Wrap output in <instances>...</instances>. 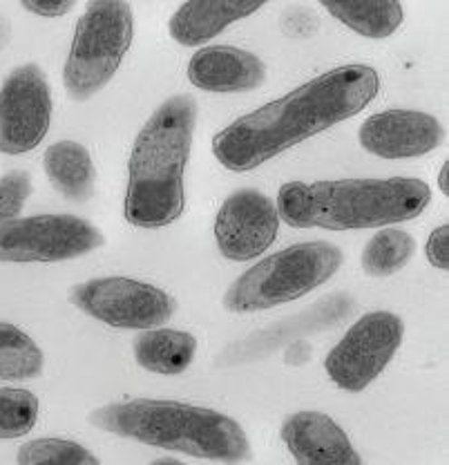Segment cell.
I'll use <instances>...</instances> for the list:
<instances>
[{"instance_id": "cell-15", "label": "cell", "mask_w": 449, "mask_h": 465, "mask_svg": "<svg viewBox=\"0 0 449 465\" xmlns=\"http://www.w3.org/2000/svg\"><path fill=\"white\" fill-rule=\"evenodd\" d=\"M262 0H195L172 14L168 29L181 45H204L235 21L262 9Z\"/></svg>"}, {"instance_id": "cell-21", "label": "cell", "mask_w": 449, "mask_h": 465, "mask_svg": "<svg viewBox=\"0 0 449 465\" xmlns=\"http://www.w3.org/2000/svg\"><path fill=\"white\" fill-rule=\"evenodd\" d=\"M18 465H101L99 459L81 443L65 439H36L23 445Z\"/></svg>"}, {"instance_id": "cell-7", "label": "cell", "mask_w": 449, "mask_h": 465, "mask_svg": "<svg viewBox=\"0 0 449 465\" xmlns=\"http://www.w3.org/2000/svg\"><path fill=\"white\" fill-rule=\"evenodd\" d=\"M405 324L395 313L374 312L362 316L327 356V374L340 390L358 394L383 374L403 345Z\"/></svg>"}, {"instance_id": "cell-19", "label": "cell", "mask_w": 449, "mask_h": 465, "mask_svg": "<svg viewBox=\"0 0 449 465\" xmlns=\"http://www.w3.org/2000/svg\"><path fill=\"white\" fill-rule=\"evenodd\" d=\"M416 253V240L407 231L383 229L366 242L362 251V269L374 278H387L409 264Z\"/></svg>"}, {"instance_id": "cell-17", "label": "cell", "mask_w": 449, "mask_h": 465, "mask_svg": "<svg viewBox=\"0 0 449 465\" xmlns=\"http://www.w3.org/2000/svg\"><path fill=\"white\" fill-rule=\"evenodd\" d=\"M195 353V336L177 329H148L134 341V358L152 374H181L192 365Z\"/></svg>"}, {"instance_id": "cell-27", "label": "cell", "mask_w": 449, "mask_h": 465, "mask_svg": "<svg viewBox=\"0 0 449 465\" xmlns=\"http://www.w3.org/2000/svg\"><path fill=\"white\" fill-rule=\"evenodd\" d=\"M152 465H183V463L175 461V459H159V461H154Z\"/></svg>"}, {"instance_id": "cell-6", "label": "cell", "mask_w": 449, "mask_h": 465, "mask_svg": "<svg viewBox=\"0 0 449 465\" xmlns=\"http://www.w3.org/2000/svg\"><path fill=\"white\" fill-rule=\"evenodd\" d=\"M132 38L134 16L128 3H90L76 23L74 41L63 72L67 94L74 101H85L103 90L117 74Z\"/></svg>"}, {"instance_id": "cell-23", "label": "cell", "mask_w": 449, "mask_h": 465, "mask_svg": "<svg viewBox=\"0 0 449 465\" xmlns=\"http://www.w3.org/2000/svg\"><path fill=\"white\" fill-rule=\"evenodd\" d=\"M32 195V177L23 171H12L0 177V224L16 220Z\"/></svg>"}, {"instance_id": "cell-24", "label": "cell", "mask_w": 449, "mask_h": 465, "mask_svg": "<svg viewBox=\"0 0 449 465\" xmlns=\"http://www.w3.org/2000/svg\"><path fill=\"white\" fill-rule=\"evenodd\" d=\"M425 253H427V260L432 262V266H436V269L441 271H447L449 266V226L447 224L438 226V229L429 235L427 246H425Z\"/></svg>"}, {"instance_id": "cell-16", "label": "cell", "mask_w": 449, "mask_h": 465, "mask_svg": "<svg viewBox=\"0 0 449 465\" xmlns=\"http://www.w3.org/2000/svg\"><path fill=\"white\" fill-rule=\"evenodd\" d=\"M52 186L72 202H88L94 193L96 168L88 148L76 142H59L45 150L43 157Z\"/></svg>"}, {"instance_id": "cell-3", "label": "cell", "mask_w": 449, "mask_h": 465, "mask_svg": "<svg viewBox=\"0 0 449 465\" xmlns=\"http://www.w3.org/2000/svg\"><path fill=\"white\" fill-rule=\"evenodd\" d=\"M432 200L423 179L288 182L279 188L278 215L293 229H380L418 217Z\"/></svg>"}, {"instance_id": "cell-2", "label": "cell", "mask_w": 449, "mask_h": 465, "mask_svg": "<svg viewBox=\"0 0 449 465\" xmlns=\"http://www.w3.org/2000/svg\"><path fill=\"white\" fill-rule=\"evenodd\" d=\"M197 101L177 94L163 101L134 142L125 191V220L137 229H163L186 208L183 173L190 159Z\"/></svg>"}, {"instance_id": "cell-4", "label": "cell", "mask_w": 449, "mask_h": 465, "mask_svg": "<svg viewBox=\"0 0 449 465\" xmlns=\"http://www.w3.org/2000/svg\"><path fill=\"white\" fill-rule=\"evenodd\" d=\"M90 423L103 432L154 448L175 450L195 459L229 465L250 459L249 436L238 420L209 407L134 399L92 411Z\"/></svg>"}, {"instance_id": "cell-26", "label": "cell", "mask_w": 449, "mask_h": 465, "mask_svg": "<svg viewBox=\"0 0 449 465\" xmlns=\"http://www.w3.org/2000/svg\"><path fill=\"white\" fill-rule=\"evenodd\" d=\"M447 174H449V163H443V168H441V174H438V186H441V191L445 193H449V182H447Z\"/></svg>"}, {"instance_id": "cell-10", "label": "cell", "mask_w": 449, "mask_h": 465, "mask_svg": "<svg viewBox=\"0 0 449 465\" xmlns=\"http://www.w3.org/2000/svg\"><path fill=\"white\" fill-rule=\"evenodd\" d=\"M52 92L38 65H21L0 87V153H30L45 139Z\"/></svg>"}, {"instance_id": "cell-18", "label": "cell", "mask_w": 449, "mask_h": 465, "mask_svg": "<svg viewBox=\"0 0 449 465\" xmlns=\"http://www.w3.org/2000/svg\"><path fill=\"white\" fill-rule=\"evenodd\" d=\"M327 12L333 18L347 25L354 32H358L360 36L374 38H387L395 32L405 21L403 5L395 3V0H387V3H362V0H337V3H322Z\"/></svg>"}, {"instance_id": "cell-12", "label": "cell", "mask_w": 449, "mask_h": 465, "mask_svg": "<svg viewBox=\"0 0 449 465\" xmlns=\"http://www.w3.org/2000/svg\"><path fill=\"white\" fill-rule=\"evenodd\" d=\"M445 128L436 116L420 110H387L360 125V145L383 159L423 157L438 148Z\"/></svg>"}, {"instance_id": "cell-22", "label": "cell", "mask_w": 449, "mask_h": 465, "mask_svg": "<svg viewBox=\"0 0 449 465\" xmlns=\"http://www.w3.org/2000/svg\"><path fill=\"white\" fill-rule=\"evenodd\" d=\"M38 399L27 390H0V439L25 436L36 425Z\"/></svg>"}, {"instance_id": "cell-25", "label": "cell", "mask_w": 449, "mask_h": 465, "mask_svg": "<svg viewBox=\"0 0 449 465\" xmlns=\"http://www.w3.org/2000/svg\"><path fill=\"white\" fill-rule=\"evenodd\" d=\"M23 9H27L30 14H36V16H45V18H59L70 14L74 9V3L72 0H25L23 3Z\"/></svg>"}, {"instance_id": "cell-1", "label": "cell", "mask_w": 449, "mask_h": 465, "mask_svg": "<svg viewBox=\"0 0 449 465\" xmlns=\"http://www.w3.org/2000/svg\"><path fill=\"white\" fill-rule=\"evenodd\" d=\"M378 90L380 76L374 67H336L226 125L212 139V154L229 171H253L304 139L362 113Z\"/></svg>"}, {"instance_id": "cell-8", "label": "cell", "mask_w": 449, "mask_h": 465, "mask_svg": "<svg viewBox=\"0 0 449 465\" xmlns=\"http://www.w3.org/2000/svg\"><path fill=\"white\" fill-rule=\"evenodd\" d=\"M103 244V232L76 215L16 217L0 224V262H63Z\"/></svg>"}, {"instance_id": "cell-13", "label": "cell", "mask_w": 449, "mask_h": 465, "mask_svg": "<svg viewBox=\"0 0 449 465\" xmlns=\"http://www.w3.org/2000/svg\"><path fill=\"white\" fill-rule=\"evenodd\" d=\"M282 440L298 465H362L345 430L322 411H298L282 425Z\"/></svg>"}, {"instance_id": "cell-14", "label": "cell", "mask_w": 449, "mask_h": 465, "mask_svg": "<svg viewBox=\"0 0 449 465\" xmlns=\"http://www.w3.org/2000/svg\"><path fill=\"white\" fill-rule=\"evenodd\" d=\"M267 79V65L253 52L230 45H212L197 52L188 63V81L217 94L250 92Z\"/></svg>"}, {"instance_id": "cell-20", "label": "cell", "mask_w": 449, "mask_h": 465, "mask_svg": "<svg viewBox=\"0 0 449 465\" xmlns=\"http://www.w3.org/2000/svg\"><path fill=\"white\" fill-rule=\"evenodd\" d=\"M45 356L41 347L9 322H0V378L3 381H30L41 376Z\"/></svg>"}, {"instance_id": "cell-9", "label": "cell", "mask_w": 449, "mask_h": 465, "mask_svg": "<svg viewBox=\"0 0 449 465\" xmlns=\"http://www.w3.org/2000/svg\"><path fill=\"white\" fill-rule=\"evenodd\" d=\"M70 302L90 318L119 329H157L175 316L166 291L130 278H94L70 291Z\"/></svg>"}, {"instance_id": "cell-5", "label": "cell", "mask_w": 449, "mask_h": 465, "mask_svg": "<svg viewBox=\"0 0 449 465\" xmlns=\"http://www.w3.org/2000/svg\"><path fill=\"white\" fill-rule=\"evenodd\" d=\"M340 264L342 251L331 242L293 244L244 271L226 291L224 307L253 313L291 302L331 280Z\"/></svg>"}, {"instance_id": "cell-11", "label": "cell", "mask_w": 449, "mask_h": 465, "mask_svg": "<svg viewBox=\"0 0 449 465\" xmlns=\"http://www.w3.org/2000/svg\"><path fill=\"white\" fill-rule=\"evenodd\" d=\"M278 229L279 215L275 202L255 188H241L221 203L217 213V249L233 262L253 260L268 251L278 237Z\"/></svg>"}]
</instances>
